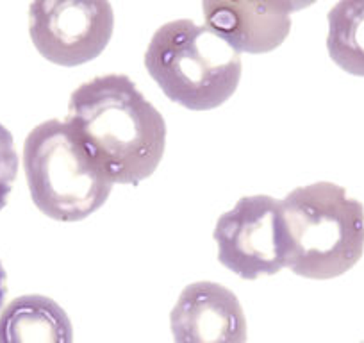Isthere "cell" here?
Here are the masks:
<instances>
[{
    "instance_id": "cell-6",
    "label": "cell",
    "mask_w": 364,
    "mask_h": 343,
    "mask_svg": "<svg viewBox=\"0 0 364 343\" xmlns=\"http://www.w3.org/2000/svg\"><path fill=\"white\" fill-rule=\"evenodd\" d=\"M113 29L109 2H34L29 8L31 40L54 65L79 66L99 58Z\"/></svg>"
},
{
    "instance_id": "cell-12",
    "label": "cell",
    "mask_w": 364,
    "mask_h": 343,
    "mask_svg": "<svg viewBox=\"0 0 364 343\" xmlns=\"http://www.w3.org/2000/svg\"><path fill=\"white\" fill-rule=\"evenodd\" d=\"M6 295H8V274H6V268L0 261V310L4 306Z\"/></svg>"
},
{
    "instance_id": "cell-10",
    "label": "cell",
    "mask_w": 364,
    "mask_h": 343,
    "mask_svg": "<svg viewBox=\"0 0 364 343\" xmlns=\"http://www.w3.org/2000/svg\"><path fill=\"white\" fill-rule=\"evenodd\" d=\"M327 51L339 68L364 77V0L339 2L328 11Z\"/></svg>"
},
{
    "instance_id": "cell-11",
    "label": "cell",
    "mask_w": 364,
    "mask_h": 343,
    "mask_svg": "<svg viewBox=\"0 0 364 343\" xmlns=\"http://www.w3.org/2000/svg\"><path fill=\"white\" fill-rule=\"evenodd\" d=\"M16 176H18V152H16L15 139L9 129L0 124V211L8 204Z\"/></svg>"
},
{
    "instance_id": "cell-3",
    "label": "cell",
    "mask_w": 364,
    "mask_h": 343,
    "mask_svg": "<svg viewBox=\"0 0 364 343\" xmlns=\"http://www.w3.org/2000/svg\"><path fill=\"white\" fill-rule=\"evenodd\" d=\"M145 68L171 102L191 111H209L234 95L243 65L240 52L208 27L182 19L154 33Z\"/></svg>"
},
{
    "instance_id": "cell-1",
    "label": "cell",
    "mask_w": 364,
    "mask_h": 343,
    "mask_svg": "<svg viewBox=\"0 0 364 343\" xmlns=\"http://www.w3.org/2000/svg\"><path fill=\"white\" fill-rule=\"evenodd\" d=\"M65 120L113 184H139L164 156L166 122L125 73L80 84Z\"/></svg>"
},
{
    "instance_id": "cell-5",
    "label": "cell",
    "mask_w": 364,
    "mask_h": 343,
    "mask_svg": "<svg viewBox=\"0 0 364 343\" xmlns=\"http://www.w3.org/2000/svg\"><path fill=\"white\" fill-rule=\"evenodd\" d=\"M213 238L220 263L248 281L288 267L289 240L282 201L269 195L240 199L220 216Z\"/></svg>"
},
{
    "instance_id": "cell-9",
    "label": "cell",
    "mask_w": 364,
    "mask_h": 343,
    "mask_svg": "<svg viewBox=\"0 0 364 343\" xmlns=\"http://www.w3.org/2000/svg\"><path fill=\"white\" fill-rule=\"evenodd\" d=\"M0 343H73V325L50 297L20 295L0 311Z\"/></svg>"
},
{
    "instance_id": "cell-8",
    "label": "cell",
    "mask_w": 364,
    "mask_h": 343,
    "mask_svg": "<svg viewBox=\"0 0 364 343\" xmlns=\"http://www.w3.org/2000/svg\"><path fill=\"white\" fill-rule=\"evenodd\" d=\"M295 2H204V26L236 52L266 54L291 31Z\"/></svg>"
},
{
    "instance_id": "cell-4",
    "label": "cell",
    "mask_w": 364,
    "mask_h": 343,
    "mask_svg": "<svg viewBox=\"0 0 364 343\" xmlns=\"http://www.w3.org/2000/svg\"><path fill=\"white\" fill-rule=\"evenodd\" d=\"M23 172L34 206L58 222L87 218L106 204L114 186L72 125L58 118L27 134Z\"/></svg>"
},
{
    "instance_id": "cell-2",
    "label": "cell",
    "mask_w": 364,
    "mask_h": 343,
    "mask_svg": "<svg viewBox=\"0 0 364 343\" xmlns=\"http://www.w3.org/2000/svg\"><path fill=\"white\" fill-rule=\"evenodd\" d=\"M289 240L288 268L300 278L334 279L364 252V206L339 184L295 188L282 201Z\"/></svg>"
},
{
    "instance_id": "cell-7",
    "label": "cell",
    "mask_w": 364,
    "mask_h": 343,
    "mask_svg": "<svg viewBox=\"0 0 364 343\" xmlns=\"http://www.w3.org/2000/svg\"><path fill=\"white\" fill-rule=\"evenodd\" d=\"M175 343H247V317L236 293L211 281L188 285L170 313Z\"/></svg>"
}]
</instances>
